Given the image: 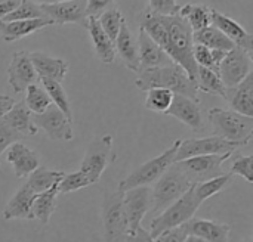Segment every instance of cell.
Returning a JSON list of instances; mask_svg holds the SVG:
<instances>
[{
    "label": "cell",
    "mask_w": 253,
    "mask_h": 242,
    "mask_svg": "<svg viewBox=\"0 0 253 242\" xmlns=\"http://www.w3.org/2000/svg\"><path fill=\"white\" fill-rule=\"evenodd\" d=\"M165 33L162 37L156 41L165 53L169 56V59L179 65L188 77L196 83L197 78V64L193 56V31L187 25V22L179 16H162Z\"/></svg>",
    "instance_id": "cell-1"
},
{
    "label": "cell",
    "mask_w": 253,
    "mask_h": 242,
    "mask_svg": "<svg viewBox=\"0 0 253 242\" xmlns=\"http://www.w3.org/2000/svg\"><path fill=\"white\" fill-rule=\"evenodd\" d=\"M58 185L52 186L46 192H42L36 197L31 206V213L36 220L42 225H49L52 214L56 210V198H58Z\"/></svg>",
    "instance_id": "cell-28"
},
{
    "label": "cell",
    "mask_w": 253,
    "mask_h": 242,
    "mask_svg": "<svg viewBox=\"0 0 253 242\" xmlns=\"http://www.w3.org/2000/svg\"><path fill=\"white\" fill-rule=\"evenodd\" d=\"M184 242H208L206 240H203V238H200V237H194V235H188L187 238H185V241Z\"/></svg>",
    "instance_id": "cell-49"
},
{
    "label": "cell",
    "mask_w": 253,
    "mask_h": 242,
    "mask_svg": "<svg viewBox=\"0 0 253 242\" xmlns=\"http://www.w3.org/2000/svg\"><path fill=\"white\" fill-rule=\"evenodd\" d=\"M179 143H181V140L176 139L163 154L151 158L150 161L144 163L136 170H133L127 177H125L119 183L117 191L123 194V192L133 189V188L150 186L151 183H156L162 177V174L175 163V157H176V151H178Z\"/></svg>",
    "instance_id": "cell-5"
},
{
    "label": "cell",
    "mask_w": 253,
    "mask_h": 242,
    "mask_svg": "<svg viewBox=\"0 0 253 242\" xmlns=\"http://www.w3.org/2000/svg\"><path fill=\"white\" fill-rule=\"evenodd\" d=\"M123 242H154V238L150 235L148 231H145L142 226H139L133 234H129Z\"/></svg>",
    "instance_id": "cell-46"
},
{
    "label": "cell",
    "mask_w": 253,
    "mask_h": 242,
    "mask_svg": "<svg viewBox=\"0 0 253 242\" xmlns=\"http://www.w3.org/2000/svg\"><path fill=\"white\" fill-rule=\"evenodd\" d=\"M193 41L194 44H202L209 49H215L221 52H230L236 47L234 43L213 25H209L200 31L193 33Z\"/></svg>",
    "instance_id": "cell-29"
},
{
    "label": "cell",
    "mask_w": 253,
    "mask_h": 242,
    "mask_svg": "<svg viewBox=\"0 0 253 242\" xmlns=\"http://www.w3.org/2000/svg\"><path fill=\"white\" fill-rule=\"evenodd\" d=\"M30 59L39 78H49L58 83H62L70 68L67 61L50 56L44 52H30Z\"/></svg>",
    "instance_id": "cell-20"
},
{
    "label": "cell",
    "mask_w": 253,
    "mask_h": 242,
    "mask_svg": "<svg viewBox=\"0 0 253 242\" xmlns=\"http://www.w3.org/2000/svg\"><path fill=\"white\" fill-rule=\"evenodd\" d=\"M237 148H240L239 143L228 142L219 136H206V138H194V139H185L181 140L175 163L199 157V155H224V154H233Z\"/></svg>",
    "instance_id": "cell-9"
},
{
    "label": "cell",
    "mask_w": 253,
    "mask_h": 242,
    "mask_svg": "<svg viewBox=\"0 0 253 242\" xmlns=\"http://www.w3.org/2000/svg\"><path fill=\"white\" fill-rule=\"evenodd\" d=\"M227 101L233 111L246 117H253V72L236 87L227 89Z\"/></svg>",
    "instance_id": "cell-25"
},
{
    "label": "cell",
    "mask_w": 253,
    "mask_h": 242,
    "mask_svg": "<svg viewBox=\"0 0 253 242\" xmlns=\"http://www.w3.org/2000/svg\"><path fill=\"white\" fill-rule=\"evenodd\" d=\"M173 99V93L166 89H151L147 92L145 98V106L153 112L165 114Z\"/></svg>",
    "instance_id": "cell-39"
},
{
    "label": "cell",
    "mask_w": 253,
    "mask_h": 242,
    "mask_svg": "<svg viewBox=\"0 0 253 242\" xmlns=\"http://www.w3.org/2000/svg\"><path fill=\"white\" fill-rule=\"evenodd\" d=\"M193 185L194 183H191L187 179V176L173 163L162 174V177L154 183V188L151 189V194H153L151 211L162 213L172 203H175L178 198H181Z\"/></svg>",
    "instance_id": "cell-6"
},
{
    "label": "cell",
    "mask_w": 253,
    "mask_h": 242,
    "mask_svg": "<svg viewBox=\"0 0 253 242\" xmlns=\"http://www.w3.org/2000/svg\"><path fill=\"white\" fill-rule=\"evenodd\" d=\"M252 72V56L240 47L227 52L218 68V75L227 89L236 87Z\"/></svg>",
    "instance_id": "cell-11"
},
{
    "label": "cell",
    "mask_w": 253,
    "mask_h": 242,
    "mask_svg": "<svg viewBox=\"0 0 253 242\" xmlns=\"http://www.w3.org/2000/svg\"><path fill=\"white\" fill-rule=\"evenodd\" d=\"M15 105V101L7 95H0V120L10 111V108Z\"/></svg>",
    "instance_id": "cell-48"
},
{
    "label": "cell",
    "mask_w": 253,
    "mask_h": 242,
    "mask_svg": "<svg viewBox=\"0 0 253 242\" xmlns=\"http://www.w3.org/2000/svg\"><path fill=\"white\" fill-rule=\"evenodd\" d=\"M84 27L87 28L89 34H90V40L95 49V53L98 56V59L105 64L110 65L116 61V49H114V41L110 40V37L102 31L98 18H87Z\"/></svg>",
    "instance_id": "cell-24"
},
{
    "label": "cell",
    "mask_w": 253,
    "mask_h": 242,
    "mask_svg": "<svg viewBox=\"0 0 253 242\" xmlns=\"http://www.w3.org/2000/svg\"><path fill=\"white\" fill-rule=\"evenodd\" d=\"M87 186H90V182L80 170L74 173H65L58 183V194H70Z\"/></svg>",
    "instance_id": "cell-40"
},
{
    "label": "cell",
    "mask_w": 253,
    "mask_h": 242,
    "mask_svg": "<svg viewBox=\"0 0 253 242\" xmlns=\"http://www.w3.org/2000/svg\"><path fill=\"white\" fill-rule=\"evenodd\" d=\"M33 123L42 129L50 140L70 142L74 138L73 121H70L55 105H50L42 114H33Z\"/></svg>",
    "instance_id": "cell-13"
},
{
    "label": "cell",
    "mask_w": 253,
    "mask_h": 242,
    "mask_svg": "<svg viewBox=\"0 0 253 242\" xmlns=\"http://www.w3.org/2000/svg\"><path fill=\"white\" fill-rule=\"evenodd\" d=\"M1 120L12 130H15L16 133L22 135L24 138L25 136H34L39 132V129L33 123V114L28 111V108L25 106L24 101L15 102V105L10 108V111Z\"/></svg>",
    "instance_id": "cell-27"
},
{
    "label": "cell",
    "mask_w": 253,
    "mask_h": 242,
    "mask_svg": "<svg viewBox=\"0 0 253 242\" xmlns=\"http://www.w3.org/2000/svg\"><path fill=\"white\" fill-rule=\"evenodd\" d=\"M122 200L123 194L119 191H105L104 194L102 225L105 242H123L129 234V226Z\"/></svg>",
    "instance_id": "cell-7"
},
{
    "label": "cell",
    "mask_w": 253,
    "mask_h": 242,
    "mask_svg": "<svg viewBox=\"0 0 253 242\" xmlns=\"http://www.w3.org/2000/svg\"><path fill=\"white\" fill-rule=\"evenodd\" d=\"M211 25L218 28L222 34H225L234 43V46L243 49L246 53H249L252 56L253 35L251 33H248L246 28L242 27L236 19L211 7Z\"/></svg>",
    "instance_id": "cell-16"
},
{
    "label": "cell",
    "mask_w": 253,
    "mask_h": 242,
    "mask_svg": "<svg viewBox=\"0 0 253 242\" xmlns=\"http://www.w3.org/2000/svg\"><path fill=\"white\" fill-rule=\"evenodd\" d=\"M123 210L126 214L129 234H133L153 207V194L150 186H139L123 192ZM127 234V235H129Z\"/></svg>",
    "instance_id": "cell-12"
},
{
    "label": "cell",
    "mask_w": 253,
    "mask_h": 242,
    "mask_svg": "<svg viewBox=\"0 0 253 242\" xmlns=\"http://www.w3.org/2000/svg\"><path fill=\"white\" fill-rule=\"evenodd\" d=\"M231 182H233V174H230V173L221 174V176L213 177V179H209L206 182L196 183L194 185V192H196L197 198L202 203H205L206 200L215 197L216 194H221Z\"/></svg>",
    "instance_id": "cell-34"
},
{
    "label": "cell",
    "mask_w": 253,
    "mask_h": 242,
    "mask_svg": "<svg viewBox=\"0 0 253 242\" xmlns=\"http://www.w3.org/2000/svg\"><path fill=\"white\" fill-rule=\"evenodd\" d=\"M114 0H87L86 3V16L87 18H98L102 12L113 6Z\"/></svg>",
    "instance_id": "cell-45"
},
{
    "label": "cell",
    "mask_w": 253,
    "mask_h": 242,
    "mask_svg": "<svg viewBox=\"0 0 253 242\" xmlns=\"http://www.w3.org/2000/svg\"><path fill=\"white\" fill-rule=\"evenodd\" d=\"M200 102L193 101L182 95H173L172 104L169 109L165 112V115H172L181 123H184L187 127H190L194 132H203L205 130V117L200 109Z\"/></svg>",
    "instance_id": "cell-17"
},
{
    "label": "cell",
    "mask_w": 253,
    "mask_h": 242,
    "mask_svg": "<svg viewBox=\"0 0 253 242\" xmlns=\"http://www.w3.org/2000/svg\"><path fill=\"white\" fill-rule=\"evenodd\" d=\"M194 185L181 198L165 208L156 219H153V222L150 223V235L153 238H157L165 231L179 228L194 217V214L203 204L194 192Z\"/></svg>",
    "instance_id": "cell-4"
},
{
    "label": "cell",
    "mask_w": 253,
    "mask_h": 242,
    "mask_svg": "<svg viewBox=\"0 0 253 242\" xmlns=\"http://www.w3.org/2000/svg\"><path fill=\"white\" fill-rule=\"evenodd\" d=\"M188 237L185 226H179V228H173L169 231L162 232L157 238H154V242H184L185 238Z\"/></svg>",
    "instance_id": "cell-44"
},
{
    "label": "cell",
    "mask_w": 253,
    "mask_h": 242,
    "mask_svg": "<svg viewBox=\"0 0 253 242\" xmlns=\"http://www.w3.org/2000/svg\"><path fill=\"white\" fill-rule=\"evenodd\" d=\"M178 15L187 22L193 33L211 25V7L199 3H187L181 6Z\"/></svg>",
    "instance_id": "cell-31"
},
{
    "label": "cell",
    "mask_w": 253,
    "mask_h": 242,
    "mask_svg": "<svg viewBox=\"0 0 253 242\" xmlns=\"http://www.w3.org/2000/svg\"><path fill=\"white\" fill-rule=\"evenodd\" d=\"M242 242H253L252 240H245V241H242Z\"/></svg>",
    "instance_id": "cell-51"
},
{
    "label": "cell",
    "mask_w": 253,
    "mask_h": 242,
    "mask_svg": "<svg viewBox=\"0 0 253 242\" xmlns=\"http://www.w3.org/2000/svg\"><path fill=\"white\" fill-rule=\"evenodd\" d=\"M123 21H125V16L116 7H110L98 16V22H99L102 31L110 37L111 41L116 40Z\"/></svg>",
    "instance_id": "cell-38"
},
{
    "label": "cell",
    "mask_w": 253,
    "mask_h": 242,
    "mask_svg": "<svg viewBox=\"0 0 253 242\" xmlns=\"http://www.w3.org/2000/svg\"><path fill=\"white\" fill-rule=\"evenodd\" d=\"M6 160L12 166L18 179L28 177L40 166V158L37 152L21 142H15L7 148Z\"/></svg>",
    "instance_id": "cell-18"
},
{
    "label": "cell",
    "mask_w": 253,
    "mask_h": 242,
    "mask_svg": "<svg viewBox=\"0 0 253 242\" xmlns=\"http://www.w3.org/2000/svg\"><path fill=\"white\" fill-rule=\"evenodd\" d=\"M39 80L37 72L31 64L30 52L19 50L12 55L10 64L7 67V81L15 93H22L28 86Z\"/></svg>",
    "instance_id": "cell-14"
},
{
    "label": "cell",
    "mask_w": 253,
    "mask_h": 242,
    "mask_svg": "<svg viewBox=\"0 0 253 242\" xmlns=\"http://www.w3.org/2000/svg\"><path fill=\"white\" fill-rule=\"evenodd\" d=\"M230 174H237L243 177L248 183H253V157L252 155H242L237 157L230 169Z\"/></svg>",
    "instance_id": "cell-41"
},
{
    "label": "cell",
    "mask_w": 253,
    "mask_h": 242,
    "mask_svg": "<svg viewBox=\"0 0 253 242\" xmlns=\"http://www.w3.org/2000/svg\"><path fill=\"white\" fill-rule=\"evenodd\" d=\"M37 194H34L25 183L13 194V197L7 201L3 210L4 220H34L31 213L33 201L36 200Z\"/></svg>",
    "instance_id": "cell-22"
},
{
    "label": "cell",
    "mask_w": 253,
    "mask_h": 242,
    "mask_svg": "<svg viewBox=\"0 0 253 242\" xmlns=\"http://www.w3.org/2000/svg\"><path fill=\"white\" fill-rule=\"evenodd\" d=\"M24 136L12 130L3 120H0V155L15 142H19Z\"/></svg>",
    "instance_id": "cell-43"
},
{
    "label": "cell",
    "mask_w": 253,
    "mask_h": 242,
    "mask_svg": "<svg viewBox=\"0 0 253 242\" xmlns=\"http://www.w3.org/2000/svg\"><path fill=\"white\" fill-rule=\"evenodd\" d=\"M33 1L37 4H50V3H55L56 0H33Z\"/></svg>",
    "instance_id": "cell-50"
},
{
    "label": "cell",
    "mask_w": 253,
    "mask_h": 242,
    "mask_svg": "<svg viewBox=\"0 0 253 242\" xmlns=\"http://www.w3.org/2000/svg\"><path fill=\"white\" fill-rule=\"evenodd\" d=\"M64 172L61 170H50L44 166H39L27 179L25 185L34 192V194H42L50 189L52 186L58 185L59 180L64 177Z\"/></svg>",
    "instance_id": "cell-30"
},
{
    "label": "cell",
    "mask_w": 253,
    "mask_h": 242,
    "mask_svg": "<svg viewBox=\"0 0 253 242\" xmlns=\"http://www.w3.org/2000/svg\"><path fill=\"white\" fill-rule=\"evenodd\" d=\"M197 90L205 92L212 96H219L227 99V87L224 86L219 75L208 68L197 67V78H196Z\"/></svg>",
    "instance_id": "cell-32"
},
{
    "label": "cell",
    "mask_w": 253,
    "mask_h": 242,
    "mask_svg": "<svg viewBox=\"0 0 253 242\" xmlns=\"http://www.w3.org/2000/svg\"><path fill=\"white\" fill-rule=\"evenodd\" d=\"M136 43H138V58H139V69L141 71L173 64L169 59V56L165 53V50L141 28H139V37H138Z\"/></svg>",
    "instance_id": "cell-19"
},
{
    "label": "cell",
    "mask_w": 253,
    "mask_h": 242,
    "mask_svg": "<svg viewBox=\"0 0 253 242\" xmlns=\"http://www.w3.org/2000/svg\"><path fill=\"white\" fill-rule=\"evenodd\" d=\"M113 151V136L104 135L95 139L86 149L83 161L80 164V172L89 179L90 185L96 183L104 174L105 169L111 163Z\"/></svg>",
    "instance_id": "cell-8"
},
{
    "label": "cell",
    "mask_w": 253,
    "mask_h": 242,
    "mask_svg": "<svg viewBox=\"0 0 253 242\" xmlns=\"http://www.w3.org/2000/svg\"><path fill=\"white\" fill-rule=\"evenodd\" d=\"M188 235L200 237L208 242H230L231 226L208 219H191L185 225Z\"/></svg>",
    "instance_id": "cell-21"
},
{
    "label": "cell",
    "mask_w": 253,
    "mask_h": 242,
    "mask_svg": "<svg viewBox=\"0 0 253 242\" xmlns=\"http://www.w3.org/2000/svg\"><path fill=\"white\" fill-rule=\"evenodd\" d=\"M208 120L213 126L215 136L240 146H246L252 140L253 117L242 115L233 109L212 108L208 111Z\"/></svg>",
    "instance_id": "cell-3"
},
{
    "label": "cell",
    "mask_w": 253,
    "mask_h": 242,
    "mask_svg": "<svg viewBox=\"0 0 253 242\" xmlns=\"http://www.w3.org/2000/svg\"><path fill=\"white\" fill-rule=\"evenodd\" d=\"M86 3L87 0H70L61 3L40 4L43 13L58 25L65 24H86Z\"/></svg>",
    "instance_id": "cell-15"
},
{
    "label": "cell",
    "mask_w": 253,
    "mask_h": 242,
    "mask_svg": "<svg viewBox=\"0 0 253 242\" xmlns=\"http://www.w3.org/2000/svg\"><path fill=\"white\" fill-rule=\"evenodd\" d=\"M225 55H227V52L209 49V47L202 46V44H194L193 46V56H194V61H196L197 67L208 68V69H211V71H213L216 74H218L219 64L222 62Z\"/></svg>",
    "instance_id": "cell-35"
},
{
    "label": "cell",
    "mask_w": 253,
    "mask_h": 242,
    "mask_svg": "<svg viewBox=\"0 0 253 242\" xmlns=\"http://www.w3.org/2000/svg\"><path fill=\"white\" fill-rule=\"evenodd\" d=\"M40 81H42V87L46 90L52 105H55L70 121H73V111H71L70 99H68L67 92L64 90L62 84L55 80H49V78H40Z\"/></svg>",
    "instance_id": "cell-33"
},
{
    "label": "cell",
    "mask_w": 253,
    "mask_h": 242,
    "mask_svg": "<svg viewBox=\"0 0 253 242\" xmlns=\"http://www.w3.org/2000/svg\"><path fill=\"white\" fill-rule=\"evenodd\" d=\"M135 86L142 92H148L151 89H166L173 95H182L200 102L197 84L176 64L141 71L135 80Z\"/></svg>",
    "instance_id": "cell-2"
},
{
    "label": "cell",
    "mask_w": 253,
    "mask_h": 242,
    "mask_svg": "<svg viewBox=\"0 0 253 242\" xmlns=\"http://www.w3.org/2000/svg\"><path fill=\"white\" fill-rule=\"evenodd\" d=\"M181 6L176 0H148L147 10L160 15V16H173L178 15Z\"/></svg>",
    "instance_id": "cell-42"
},
{
    "label": "cell",
    "mask_w": 253,
    "mask_h": 242,
    "mask_svg": "<svg viewBox=\"0 0 253 242\" xmlns=\"http://www.w3.org/2000/svg\"><path fill=\"white\" fill-rule=\"evenodd\" d=\"M114 49H116V55L120 56V59L123 61V64L135 72H139V58H138V43L130 31V28L127 27L126 21H123L120 31L114 40Z\"/></svg>",
    "instance_id": "cell-23"
},
{
    "label": "cell",
    "mask_w": 253,
    "mask_h": 242,
    "mask_svg": "<svg viewBox=\"0 0 253 242\" xmlns=\"http://www.w3.org/2000/svg\"><path fill=\"white\" fill-rule=\"evenodd\" d=\"M27 19H49L40 4L34 3L33 0H21L18 7L12 10L7 16L1 19V22H12V21H27Z\"/></svg>",
    "instance_id": "cell-37"
},
{
    "label": "cell",
    "mask_w": 253,
    "mask_h": 242,
    "mask_svg": "<svg viewBox=\"0 0 253 242\" xmlns=\"http://www.w3.org/2000/svg\"><path fill=\"white\" fill-rule=\"evenodd\" d=\"M21 0H0V21L18 7Z\"/></svg>",
    "instance_id": "cell-47"
},
{
    "label": "cell",
    "mask_w": 253,
    "mask_h": 242,
    "mask_svg": "<svg viewBox=\"0 0 253 242\" xmlns=\"http://www.w3.org/2000/svg\"><path fill=\"white\" fill-rule=\"evenodd\" d=\"M25 92H27V95H25L24 104L31 114H34V115L42 114L43 111H46L52 105L46 90L42 86H39L37 83L28 86Z\"/></svg>",
    "instance_id": "cell-36"
},
{
    "label": "cell",
    "mask_w": 253,
    "mask_h": 242,
    "mask_svg": "<svg viewBox=\"0 0 253 242\" xmlns=\"http://www.w3.org/2000/svg\"><path fill=\"white\" fill-rule=\"evenodd\" d=\"M49 25H53L50 19H27V21H12V22L0 21V34L6 43H12L39 30H43Z\"/></svg>",
    "instance_id": "cell-26"
},
{
    "label": "cell",
    "mask_w": 253,
    "mask_h": 242,
    "mask_svg": "<svg viewBox=\"0 0 253 242\" xmlns=\"http://www.w3.org/2000/svg\"><path fill=\"white\" fill-rule=\"evenodd\" d=\"M233 154L224 155H199L175 163L178 169L187 176L191 183H202L209 179L218 177L222 173V164Z\"/></svg>",
    "instance_id": "cell-10"
}]
</instances>
